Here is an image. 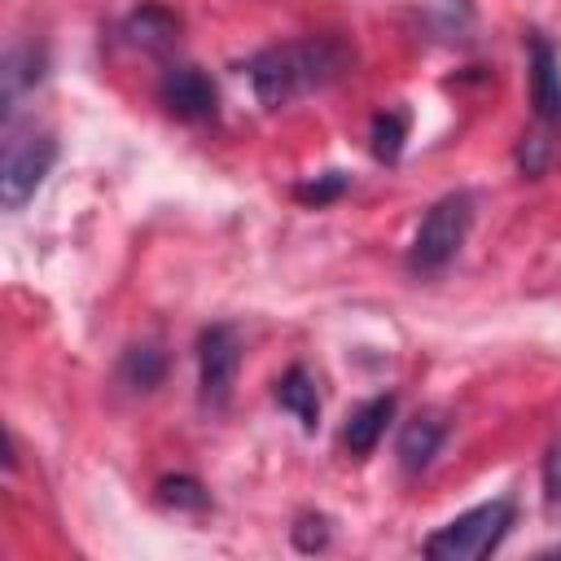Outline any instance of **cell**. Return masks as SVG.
I'll use <instances>...</instances> for the list:
<instances>
[{
  "label": "cell",
  "instance_id": "19",
  "mask_svg": "<svg viewBox=\"0 0 561 561\" xmlns=\"http://www.w3.org/2000/svg\"><path fill=\"white\" fill-rule=\"evenodd\" d=\"M543 486H548V504L561 513V447L548 456V465H543Z\"/></svg>",
  "mask_w": 561,
  "mask_h": 561
},
{
  "label": "cell",
  "instance_id": "13",
  "mask_svg": "<svg viewBox=\"0 0 561 561\" xmlns=\"http://www.w3.org/2000/svg\"><path fill=\"white\" fill-rule=\"evenodd\" d=\"M118 377H123V386H131V390H153V386H162V377H167V355H162L158 346H131V351L123 355V364H118Z\"/></svg>",
  "mask_w": 561,
  "mask_h": 561
},
{
  "label": "cell",
  "instance_id": "4",
  "mask_svg": "<svg viewBox=\"0 0 561 561\" xmlns=\"http://www.w3.org/2000/svg\"><path fill=\"white\" fill-rule=\"evenodd\" d=\"M57 158V140L44 131H22L4 140V158H0V202L9 210H22L35 188L44 184V175L53 171Z\"/></svg>",
  "mask_w": 561,
  "mask_h": 561
},
{
  "label": "cell",
  "instance_id": "18",
  "mask_svg": "<svg viewBox=\"0 0 561 561\" xmlns=\"http://www.w3.org/2000/svg\"><path fill=\"white\" fill-rule=\"evenodd\" d=\"M294 543H298L302 552H316V548H324V543H329L324 517H302V522L294 526Z\"/></svg>",
  "mask_w": 561,
  "mask_h": 561
},
{
  "label": "cell",
  "instance_id": "6",
  "mask_svg": "<svg viewBox=\"0 0 561 561\" xmlns=\"http://www.w3.org/2000/svg\"><path fill=\"white\" fill-rule=\"evenodd\" d=\"M158 96H162L167 114H175L180 123H206L219 110V92H215L210 75L197 66H167Z\"/></svg>",
  "mask_w": 561,
  "mask_h": 561
},
{
  "label": "cell",
  "instance_id": "1",
  "mask_svg": "<svg viewBox=\"0 0 561 561\" xmlns=\"http://www.w3.org/2000/svg\"><path fill=\"white\" fill-rule=\"evenodd\" d=\"M355 61V48L342 35H311L294 44H272L250 61V88L267 110H280L307 92L329 88Z\"/></svg>",
  "mask_w": 561,
  "mask_h": 561
},
{
  "label": "cell",
  "instance_id": "5",
  "mask_svg": "<svg viewBox=\"0 0 561 561\" xmlns=\"http://www.w3.org/2000/svg\"><path fill=\"white\" fill-rule=\"evenodd\" d=\"M241 368V337L232 324H210L197 342V386L206 408H224L232 399V381Z\"/></svg>",
  "mask_w": 561,
  "mask_h": 561
},
{
  "label": "cell",
  "instance_id": "16",
  "mask_svg": "<svg viewBox=\"0 0 561 561\" xmlns=\"http://www.w3.org/2000/svg\"><path fill=\"white\" fill-rule=\"evenodd\" d=\"M158 500L171 504V508H206V491L193 478H167V482H158Z\"/></svg>",
  "mask_w": 561,
  "mask_h": 561
},
{
  "label": "cell",
  "instance_id": "3",
  "mask_svg": "<svg viewBox=\"0 0 561 561\" xmlns=\"http://www.w3.org/2000/svg\"><path fill=\"white\" fill-rule=\"evenodd\" d=\"M469 224H473V197L469 193L438 197L425 210V219H421V228L412 237V250H408L412 272H443L460 254V245L469 237Z\"/></svg>",
  "mask_w": 561,
  "mask_h": 561
},
{
  "label": "cell",
  "instance_id": "10",
  "mask_svg": "<svg viewBox=\"0 0 561 561\" xmlns=\"http://www.w3.org/2000/svg\"><path fill=\"white\" fill-rule=\"evenodd\" d=\"M530 57H535V110L543 123L561 127V70H557V53L548 39H530Z\"/></svg>",
  "mask_w": 561,
  "mask_h": 561
},
{
  "label": "cell",
  "instance_id": "2",
  "mask_svg": "<svg viewBox=\"0 0 561 561\" xmlns=\"http://www.w3.org/2000/svg\"><path fill=\"white\" fill-rule=\"evenodd\" d=\"M508 526H513V500L478 504V508L451 517L443 530H434L425 539V557H434V561H478V557L500 548Z\"/></svg>",
  "mask_w": 561,
  "mask_h": 561
},
{
  "label": "cell",
  "instance_id": "12",
  "mask_svg": "<svg viewBox=\"0 0 561 561\" xmlns=\"http://www.w3.org/2000/svg\"><path fill=\"white\" fill-rule=\"evenodd\" d=\"M276 403L302 425V430H316L320 425V394H316V381L307 368H289L280 381H276Z\"/></svg>",
  "mask_w": 561,
  "mask_h": 561
},
{
  "label": "cell",
  "instance_id": "17",
  "mask_svg": "<svg viewBox=\"0 0 561 561\" xmlns=\"http://www.w3.org/2000/svg\"><path fill=\"white\" fill-rule=\"evenodd\" d=\"M337 193H346V175L342 171H329V175H320V180H311V184H298V197L302 202H333Z\"/></svg>",
  "mask_w": 561,
  "mask_h": 561
},
{
  "label": "cell",
  "instance_id": "15",
  "mask_svg": "<svg viewBox=\"0 0 561 561\" xmlns=\"http://www.w3.org/2000/svg\"><path fill=\"white\" fill-rule=\"evenodd\" d=\"M403 136H408V118H403L399 110L373 118V153H377L381 162H394V158L403 153Z\"/></svg>",
  "mask_w": 561,
  "mask_h": 561
},
{
  "label": "cell",
  "instance_id": "8",
  "mask_svg": "<svg viewBox=\"0 0 561 561\" xmlns=\"http://www.w3.org/2000/svg\"><path fill=\"white\" fill-rule=\"evenodd\" d=\"M443 434H447V425H443L434 412H416V416L403 425V434H399V465H403L408 473L425 469V465L438 456Z\"/></svg>",
  "mask_w": 561,
  "mask_h": 561
},
{
  "label": "cell",
  "instance_id": "9",
  "mask_svg": "<svg viewBox=\"0 0 561 561\" xmlns=\"http://www.w3.org/2000/svg\"><path fill=\"white\" fill-rule=\"evenodd\" d=\"M123 35H127L136 48H145V53H162V48L175 44L180 18H175L171 9H162V4H140V9L123 22Z\"/></svg>",
  "mask_w": 561,
  "mask_h": 561
},
{
  "label": "cell",
  "instance_id": "14",
  "mask_svg": "<svg viewBox=\"0 0 561 561\" xmlns=\"http://www.w3.org/2000/svg\"><path fill=\"white\" fill-rule=\"evenodd\" d=\"M425 22L443 39H465L473 26V4L469 0H425Z\"/></svg>",
  "mask_w": 561,
  "mask_h": 561
},
{
  "label": "cell",
  "instance_id": "7",
  "mask_svg": "<svg viewBox=\"0 0 561 561\" xmlns=\"http://www.w3.org/2000/svg\"><path fill=\"white\" fill-rule=\"evenodd\" d=\"M390 416H394V394H377V399L359 403V408L351 412L346 430H342V447H346L355 460H364V456L377 447V438L386 434Z\"/></svg>",
  "mask_w": 561,
  "mask_h": 561
},
{
  "label": "cell",
  "instance_id": "11",
  "mask_svg": "<svg viewBox=\"0 0 561 561\" xmlns=\"http://www.w3.org/2000/svg\"><path fill=\"white\" fill-rule=\"evenodd\" d=\"M39 79H44V53H39L35 44L9 48L4 70H0V83H4V114H13L18 101H22V92H31Z\"/></svg>",
  "mask_w": 561,
  "mask_h": 561
}]
</instances>
